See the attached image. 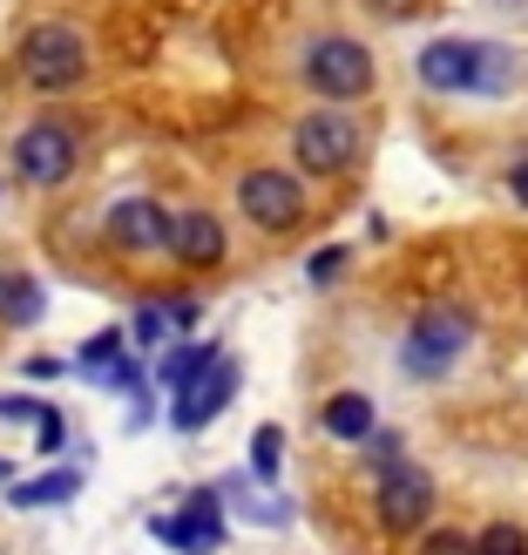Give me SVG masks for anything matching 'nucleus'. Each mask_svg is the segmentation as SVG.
I'll list each match as a JSON object with an SVG mask.
<instances>
[{
	"instance_id": "obj_1",
	"label": "nucleus",
	"mask_w": 528,
	"mask_h": 555,
	"mask_svg": "<svg viewBox=\"0 0 528 555\" xmlns=\"http://www.w3.org/2000/svg\"><path fill=\"white\" fill-rule=\"evenodd\" d=\"M413 75L427 81L434 95H494L508 81V54L494 41H467V35H440L413 54Z\"/></svg>"
},
{
	"instance_id": "obj_2",
	"label": "nucleus",
	"mask_w": 528,
	"mask_h": 555,
	"mask_svg": "<svg viewBox=\"0 0 528 555\" xmlns=\"http://www.w3.org/2000/svg\"><path fill=\"white\" fill-rule=\"evenodd\" d=\"M89 35L81 27H68V21H35L21 35V48H14V68H21V81L35 95H68L81 75H89Z\"/></svg>"
},
{
	"instance_id": "obj_3",
	"label": "nucleus",
	"mask_w": 528,
	"mask_h": 555,
	"mask_svg": "<svg viewBox=\"0 0 528 555\" xmlns=\"http://www.w3.org/2000/svg\"><path fill=\"white\" fill-rule=\"evenodd\" d=\"M467 346H475V312H461V305H427L400 339V366L413 379H448V366Z\"/></svg>"
},
{
	"instance_id": "obj_4",
	"label": "nucleus",
	"mask_w": 528,
	"mask_h": 555,
	"mask_svg": "<svg viewBox=\"0 0 528 555\" xmlns=\"http://www.w3.org/2000/svg\"><path fill=\"white\" fill-rule=\"evenodd\" d=\"M373 48L359 35H312L305 41V81L319 89V102H359L373 95Z\"/></svg>"
},
{
	"instance_id": "obj_5",
	"label": "nucleus",
	"mask_w": 528,
	"mask_h": 555,
	"mask_svg": "<svg viewBox=\"0 0 528 555\" xmlns=\"http://www.w3.org/2000/svg\"><path fill=\"white\" fill-rule=\"evenodd\" d=\"M292 156L305 177H346L359 156H366V129H359L346 108H312L292 129Z\"/></svg>"
},
{
	"instance_id": "obj_6",
	"label": "nucleus",
	"mask_w": 528,
	"mask_h": 555,
	"mask_svg": "<svg viewBox=\"0 0 528 555\" xmlns=\"http://www.w3.org/2000/svg\"><path fill=\"white\" fill-rule=\"evenodd\" d=\"M75 163H81V135L62 116H41L14 135V177L27 190H62L75 177Z\"/></svg>"
},
{
	"instance_id": "obj_7",
	"label": "nucleus",
	"mask_w": 528,
	"mask_h": 555,
	"mask_svg": "<svg viewBox=\"0 0 528 555\" xmlns=\"http://www.w3.org/2000/svg\"><path fill=\"white\" fill-rule=\"evenodd\" d=\"M237 210L252 217L258 231H298L305 210H312V197H305V183L292 170H244L237 177Z\"/></svg>"
},
{
	"instance_id": "obj_8",
	"label": "nucleus",
	"mask_w": 528,
	"mask_h": 555,
	"mask_svg": "<svg viewBox=\"0 0 528 555\" xmlns=\"http://www.w3.org/2000/svg\"><path fill=\"white\" fill-rule=\"evenodd\" d=\"M373 515L386 535H421L427 515H434V481L421 467H386L379 475V494H373Z\"/></svg>"
},
{
	"instance_id": "obj_9",
	"label": "nucleus",
	"mask_w": 528,
	"mask_h": 555,
	"mask_svg": "<svg viewBox=\"0 0 528 555\" xmlns=\"http://www.w3.org/2000/svg\"><path fill=\"white\" fill-rule=\"evenodd\" d=\"M156 542L177 555H217L224 548V508H217V494L197 488L177 515H156Z\"/></svg>"
},
{
	"instance_id": "obj_10",
	"label": "nucleus",
	"mask_w": 528,
	"mask_h": 555,
	"mask_svg": "<svg viewBox=\"0 0 528 555\" xmlns=\"http://www.w3.org/2000/svg\"><path fill=\"white\" fill-rule=\"evenodd\" d=\"M231 400H237V366H231V359H210V366H204V373L177 393L170 427H177V434H204V427H210Z\"/></svg>"
},
{
	"instance_id": "obj_11",
	"label": "nucleus",
	"mask_w": 528,
	"mask_h": 555,
	"mask_svg": "<svg viewBox=\"0 0 528 555\" xmlns=\"http://www.w3.org/2000/svg\"><path fill=\"white\" fill-rule=\"evenodd\" d=\"M170 217L177 210H163L156 197H123L116 210H108V244L116 251H136V258H150V251H170Z\"/></svg>"
},
{
	"instance_id": "obj_12",
	"label": "nucleus",
	"mask_w": 528,
	"mask_h": 555,
	"mask_svg": "<svg viewBox=\"0 0 528 555\" xmlns=\"http://www.w3.org/2000/svg\"><path fill=\"white\" fill-rule=\"evenodd\" d=\"M170 258L190 271L224 264V224H217V210H177L170 217Z\"/></svg>"
},
{
	"instance_id": "obj_13",
	"label": "nucleus",
	"mask_w": 528,
	"mask_h": 555,
	"mask_svg": "<svg viewBox=\"0 0 528 555\" xmlns=\"http://www.w3.org/2000/svg\"><path fill=\"white\" fill-rule=\"evenodd\" d=\"M48 319V292H41V278L35 271H0V325H41Z\"/></svg>"
},
{
	"instance_id": "obj_14",
	"label": "nucleus",
	"mask_w": 528,
	"mask_h": 555,
	"mask_svg": "<svg viewBox=\"0 0 528 555\" xmlns=\"http://www.w3.org/2000/svg\"><path fill=\"white\" fill-rule=\"evenodd\" d=\"M319 427H325L332 440H366V434L379 427V413H373L366 393H332V400L319 406Z\"/></svg>"
},
{
	"instance_id": "obj_15",
	"label": "nucleus",
	"mask_w": 528,
	"mask_h": 555,
	"mask_svg": "<svg viewBox=\"0 0 528 555\" xmlns=\"http://www.w3.org/2000/svg\"><path fill=\"white\" fill-rule=\"evenodd\" d=\"M75 494H81V475H75V467H48L41 481H14L8 502H14V508H62V502H75Z\"/></svg>"
},
{
	"instance_id": "obj_16",
	"label": "nucleus",
	"mask_w": 528,
	"mask_h": 555,
	"mask_svg": "<svg viewBox=\"0 0 528 555\" xmlns=\"http://www.w3.org/2000/svg\"><path fill=\"white\" fill-rule=\"evenodd\" d=\"M210 359H224V352H217V346H183V352H170V359H163V366H156V379L170 386V393H183V386L197 379V373L210 366Z\"/></svg>"
},
{
	"instance_id": "obj_17",
	"label": "nucleus",
	"mask_w": 528,
	"mask_h": 555,
	"mask_svg": "<svg viewBox=\"0 0 528 555\" xmlns=\"http://www.w3.org/2000/svg\"><path fill=\"white\" fill-rule=\"evenodd\" d=\"M116 359H123V332H95V339H81V352H75V366L102 379L108 366H116Z\"/></svg>"
},
{
	"instance_id": "obj_18",
	"label": "nucleus",
	"mask_w": 528,
	"mask_h": 555,
	"mask_svg": "<svg viewBox=\"0 0 528 555\" xmlns=\"http://www.w3.org/2000/svg\"><path fill=\"white\" fill-rule=\"evenodd\" d=\"M278 461H285V434H278V427H258V434H252V475H258V481H278Z\"/></svg>"
},
{
	"instance_id": "obj_19",
	"label": "nucleus",
	"mask_w": 528,
	"mask_h": 555,
	"mask_svg": "<svg viewBox=\"0 0 528 555\" xmlns=\"http://www.w3.org/2000/svg\"><path fill=\"white\" fill-rule=\"evenodd\" d=\"M481 555H528V529H515V521H494V529L475 535Z\"/></svg>"
},
{
	"instance_id": "obj_20",
	"label": "nucleus",
	"mask_w": 528,
	"mask_h": 555,
	"mask_svg": "<svg viewBox=\"0 0 528 555\" xmlns=\"http://www.w3.org/2000/svg\"><path fill=\"white\" fill-rule=\"evenodd\" d=\"M136 339H143V346H163V339H170V312H163V298H150L143 312H136Z\"/></svg>"
},
{
	"instance_id": "obj_21",
	"label": "nucleus",
	"mask_w": 528,
	"mask_h": 555,
	"mask_svg": "<svg viewBox=\"0 0 528 555\" xmlns=\"http://www.w3.org/2000/svg\"><path fill=\"white\" fill-rule=\"evenodd\" d=\"M421 555H481V548H475V535H467V529H434L421 542Z\"/></svg>"
},
{
	"instance_id": "obj_22",
	"label": "nucleus",
	"mask_w": 528,
	"mask_h": 555,
	"mask_svg": "<svg viewBox=\"0 0 528 555\" xmlns=\"http://www.w3.org/2000/svg\"><path fill=\"white\" fill-rule=\"evenodd\" d=\"M62 440H68V421L54 406H41V421H35V448L41 454H62Z\"/></svg>"
},
{
	"instance_id": "obj_23",
	"label": "nucleus",
	"mask_w": 528,
	"mask_h": 555,
	"mask_svg": "<svg viewBox=\"0 0 528 555\" xmlns=\"http://www.w3.org/2000/svg\"><path fill=\"white\" fill-rule=\"evenodd\" d=\"M305 271H312V285H332V278L346 271V244H325V251H312V264H305Z\"/></svg>"
},
{
	"instance_id": "obj_24",
	"label": "nucleus",
	"mask_w": 528,
	"mask_h": 555,
	"mask_svg": "<svg viewBox=\"0 0 528 555\" xmlns=\"http://www.w3.org/2000/svg\"><path fill=\"white\" fill-rule=\"evenodd\" d=\"M163 312H170V332H190L197 325V298H163Z\"/></svg>"
},
{
	"instance_id": "obj_25",
	"label": "nucleus",
	"mask_w": 528,
	"mask_h": 555,
	"mask_svg": "<svg viewBox=\"0 0 528 555\" xmlns=\"http://www.w3.org/2000/svg\"><path fill=\"white\" fill-rule=\"evenodd\" d=\"M508 197H515V204L528 210V150H521V156L508 163Z\"/></svg>"
},
{
	"instance_id": "obj_26",
	"label": "nucleus",
	"mask_w": 528,
	"mask_h": 555,
	"mask_svg": "<svg viewBox=\"0 0 528 555\" xmlns=\"http://www.w3.org/2000/svg\"><path fill=\"white\" fill-rule=\"evenodd\" d=\"M21 373H27V379H62L68 366H62V359H54V352H35V359H27Z\"/></svg>"
},
{
	"instance_id": "obj_27",
	"label": "nucleus",
	"mask_w": 528,
	"mask_h": 555,
	"mask_svg": "<svg viewBox=\"0 0 528 555\" xmlns=\"http://www.w3.org/2000/svg\"><path fill=\"white\" fill-rule=\"evenodd\" d=\"M0 421H41V406L21 400V393H8V400H0Z\"/></svg>"
},
{
	"instance_id": "obj_28",
	"label": "nucleus",
	"mask_w": 528,
	"mask_h": 555,
	"mask_svg": "<svg viewBox=\"0 0 528 555\" xmlns=\"http://www.w3.org/2000/svg\"><path fill=\"white\" fill-rule=\"evenodd\" d=\"M366 8H379V14H407V0H366Z\"/></svg>"
},
{
	"instance_id": "obj_29",
	"label": "nucleus",
	"mask_w": 528,
	"mask_h": 555,
	"mask_svg": "<svg viewBox=\"0 0 528 555\" xmlns=\"http://www.w3.org/2000/svg\"><path fill=\"white\" fill-rule=\"evenodd\" d=\"M0 481H14V461L8 454H0Z\"/></svg>"
}]
</instances>
